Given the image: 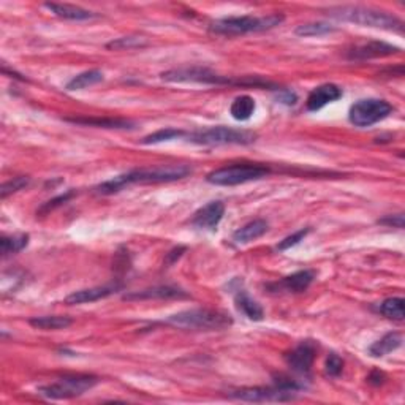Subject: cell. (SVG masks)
<instances>
[{"label":"cell","mask_w":405,"mask_h":405,"mask_svg":"<svg viewBox=\"0 0 405 405\" xmlns=\"http://www.w3.org/2000/svg\"><path fill=\"white\" fill-rule=\"evenodd\" d=\"M309 233H311V228H302V230L290 234V236H287L284 241H280L279 244H277V250H279V252H285V250L298 246V244H300L301 241H304V238H306Z\"/></svg>","instance_id":"32"},{"label":"cell","mask_w":405,"mask_h":405,"mask_svg":"<svg viewBox=\"0 0 405 405\" xmlns=\"http://www.w3.org/2000/svg\"><path fill=\"white\" fill-rule=\"evenodd\" d=\"M29 234H13V236H2L0 239V252L2 257H8L12 253H18L21 250L28 247Z\"/></svg>","instance_id":"26"},{"label":"cell","mask_w":405,"mask_h":405,"mask_svg":"<svg viewBox=\"0 0 405 405\" xmlns=\"http://www.w3.org/2000/svg\"><path fill=\"white\" fill-rule=\"evenodd\" d=\"M378 223H380V225H386V227L404 228V216L402 214L386 216L385 218H380V220H378Z\"/></svg>","instance_id":"36"},{"label":"cell","mask_w":405,"mask_h":405,"mask_svg":"<svg viewBox=\"0 0 405 405\" xmlns=\"http://www.w3.org/2000/svg\"><path fill=\"white\" fill-rule=\"evenodd\" d=\"M315 344L312 340H302L298 347L285 355V361L293 372H296L300 375H309L311 374L313 361H315Z\"/></svg>","instance_id":"11"},{"label":"cell","mask_w":405,"mask_h":405,"mask_svg":"<svg viewBox=\"0 0 405 405\" xmlns=\"http://www.w3.org/2000/svg\"><path fill=\"white\" fill-rule=\"evenodd\" d=\"M168 324L179 328L190 329H205V331H214V329H225L233 324V318L222 311H211V309H190L167 318Z\"/></svg>","instance_id":"5"},{"label":"cell","mask_w":405,"mask_h":405,"mask_svg":"<svg viewBox=\"0 0 405 405\" xmlns=\"http://www.w3.org/2000/svg\"><path fill=\"white\" fill-rule=\"evenodd\" d=\"M146 45L147 40L145 37H122V39L110 41L106 48L108 50H135V48H143Z\"/></svg>","instance_id":"30"},{"label":"cell","mask_w":405,"mask_h":405,"mask_svg":"<svg viewBox=\"0 0 405 405\" xmlns=\"http://www.w3.org/2000/svg\"><path fill=\"white\" fill-rule=\"evenodd\" d=\"M184 252H185V247H176V249H173L172 252H169L167 255V264H173L176 260L183 257Z\"/></svg>","instance_id":"37"},{"label":"cell","mask_w":405,"mask_h":405,"mask_svg":"<svg viewBox=\"0 0 405 405\" xmlns=\"http://www.w3.org/2000/svg\"><path fill=\"white\" fill-rule=\"evenodd\" d=\"M67 122L78 125H86V127H98V129H117V130H125L133 129L135 124L125 119H111V117H67Z\"/></svg>","instance_id":"18"},{"label":"cell","mask_w":405,"mask_h":405,"mask_svg":"<svg viewBox=\"0 0 405 405\" xmlns=\"http://www.w3.org/2000/svg\"><path fill=\"white\" fill-rule=\"evenodd\" d=\"M268 222L263 220V218H257V220H252L246 223V225L238 228L236 231L233 233V241L236 244H249L263 236V234L268 231Z\"/></svg>","instance_id":"20"},{"label":"cell","mask_w":405,"mask_h":405,"mask_svg":"<svg viewBox=\"0 0 405 405\" xmlns=\"http://www.w3.org/2000/svg\"><path fill=\"white\" fill-rule=\"evenodd\" d=\"M404 298H388L383 301L378 307L382 315H385L390 320H396V322H402L404 320Z\"/></svg>","instance_id":"27"},{"label":"cell","mask_w":405,"mask_h":405,"mask_svg":"<svg viewBox=\"0 0 405 405\" xmlns=\"http://www.w3.org/2000/svg\"><path fill=\"white\" fill-rule=\"evenodd\" d=\"M30 326L43 331H56V329H65L73 323L72 318L62 315H48V317H34L29 320Z\"/></svg>","instance_id":"24"},{"label":"cell","mask_w":405,"mask_h":405,"mask_svg":"<svg viewBox=\"0 0 405 405\" xmlns=\"http://www.w3.org/2000/svg\"><path fill=\"white\" fill-rule=\"evenodd\" d=\"M277 100L287 106H291V105H296L298 95L290 89H279V92H277Z\"/></svg>","instance_id":"35"},{"label":"cell","mask_w":405,"mask_h":405,"mask_svg":"<svg viewBox=\"0 0 405 405\" xmlns=\"http://www.w3.org/2000/svg\"><path fill=\"white\" fill-rule=\"evenodd\" d=\"M162 78L168 83H198V84H212V86H220V84H239V86H253V87H268L273 84L263 81L260 78H242L233 79L228 76L217 74L209 68L205 67H183L168 70L162 74Z\"/></svg>","instance_id":"3"},{"label":"cell","mask_w":405,"mask_h":405,"mask_svg":"<svg viewBox=\"0 0 405 405\" xmlns=\"http://www.w3.org/2000/svg\"><path fill=\"white\" fill-rule=\"evenodd\" d=\"M234 304H236L238 311L244 313L249 320H252V322H261V320L264 318L263 307H261L257 301L252 300V298L247 295L246 290L242 289L236 290V295H234Z\"/></svg>","instance_id":"19"},{"label":"cell","mask_w":405,"mask_h":405,"mask_svg":"<svg viewBox=\"0 0 405 405\" xmlns=\"http://www.w3.org/2000/svg\"><path fill=\"white\" fill-rule=\"evenodd\" d=\"M173 298H189V295L176 287H154V289L133 291L124 296V300H173Z\"/></svg>","instance_id":"17"},{"label":"cell","mask_w":405,"mask_h":405,"mask_svg":"<svg viewBox=\"0 0 405 405\" xmlns=\"http://www.w3.org/2000/svg\"><path fill=\"white\" fill-rule=\"evenodd\" d=\"M328 13L335 19L360 24L364 25V28L391 30L397 32V34H402L404 32V23L397 16L385 12H378V10L364 7H335L329 8Z\"/></svg>","instance_id":"4"},{"label":"cell","mask_w":405,"mask_h":405,"mask_svg":"<svg viewBox=\"0 0 405 405\" xmlns=\"http://www.w3.org/2000/svg\"><path fill=\"white\" fill-rule=\"evenodd\" d=\"M402 345V334L401 333H388L383 335L380 340H377L369 347V353L374 356V358H382L391 351L397 350Z\"/></svg>","instance_id":"22"},{"label":"cell","mask_w":405,"mask_h":405,"mask_svg":"<svg viewBox=\"0 0 405 405\" xmlns=\"http://www.w3.org/2000/svg\"><path fill=\"white\" fill-rule=\"evenodd\" d=\"M394 111L386 100L382 98H362L351 105L349 119L355 127L366 129L386 119Z\"/></svg>","instance_id":"9"},{"label":"cell","mask_w":405,"mask_h":405,"mask_svg":"<svg viewBox=\"0 0 405 405\" xmlns=\"http://www.w3.org/2000/svg\"><path fill=\"white\" fill-rule=\"evenodd\" d=\"M313 279H315V273L311 269L298 271V273L287 276L284 279L276 282V284H269L268 289L271 291H287V293H302L306 291L309 287L312 285Z\"/></svg>","instance_id":"14"},{"label":"cell","mask_w":405,"mask_h":405,"mask_svg":"<svg viewBox=\"0 0 405 405\" xmlns=\"http://www.w3.org/2000/svg\"><path fill=\"white\" fill-rule=\"evenodd\" d=\"M271 174V168L260 163H234L228 167L218 168L216 172L207 174L206 180L212 185L222 187H233L252 180H260Z\"/></svg>","instance_id":"6"},{"label":"cell","mask_w":405,"mask_h":405,"mask_svg":"<svg viewBox=\"0 0 405 405\" xmlns=\"http://www.w3.org/2000/svg\"><path fill=\"white\" fill-rule=\"evenodd\" d=\"M187 132L184 130H178V129H162L151 133V135L145 136L141 140V145H158V143H165V141H172V140H178V138H185Z\"/></svg>","instance_id":"28"},{"label":"cell","mask_w":405,"mask_h":405,"mask_svg":"<svg viewBox=\"0 0 405 405\" xmlns=\"http://www.w3.org/2000/svg\"><path fill=\"white\" fill-rule=\"evenodd\" d=\"M324 369H326V374L329 377H339L342 374L344 371V361L340 356H338L335 353H329L328 360H326V366H324Z\"/></svg>","instance_id":"33"},{"label":"cell","mask_w":405,"mask_h":405,"mask_svg":"<svg viewBox=\"0 0 405 405\" xmlns=\"http://www.w3.org/2000/svg\"><path fill=\"white\" fill-rule=\"evenodd\" d=\"M253 132L230 129V127H211V129L196 130L185 135V140L200 146H227V145H250L255 141Z\"/></svg>","instance_id":"7"},{"label":"cell","mask_w":405,"mask_h":405,"mask_svg":"<svg viewBox=\"0 0 405 405\" xmlns=\"http://www.w3.org/2000/svg\"><path fill=\"white\" fill-rule=\"evenodd\" d=\"M335 29L331 24L326 23H309V24H301L298 25L295 34L300 37H320V35H326L331 34Z\"/></svg>","instance_id":"29"},{"label":"cell","mask_w":405,"mask_h":405,"mask_svg":"<svg viewBox=\"0 0 405 405\" xmlns=\"http://www.w3.org/2000/svg\"><path fill=\"white\" fill-rule=\"evenodd\" d=\"M383 380H385V375L382 374V372H372V374L369 375V378H367V382L372 383V385H382Z\"/></svg>","instance_id":"38"},{"label":"cell","mask_w":405,"mask_h":405,"mask_svg":"<svg viewBox=\"0 0 405 405\" xmlns=\"http://www.w3.org/2000/svg\"><path fill=\"white\" fill-rule=\"evenodd\" d=\"M73 195H74V191H73V190L67 191V194H63V195H59V196H56V198H52V200H50L48 202H45V205L40 207V211H39V212H40V214H46V212L54 211L56 207L62 206L63 202H67L68 200H70Z\"/></svg>","instance_id":"34"},{"label":"cell","mask_w":405,"mask_h":405,"mask_svg":"<svg viewBox=\"0 0 405 405\" xmlns=\"http://www.w3.org/2000/svg\"><path fill=\"white\" fill-rule=\"evenodd\" d=\"M228 396L244 402H289L296 399V393L273 385L268 388H241L238 391H231Z\"/></svg>","instance_id":"10"},{"label":"cell","mask_w":405,"mask_h":405,"mask_svg":"<svg viewBox=\"0 0 405 405\" xmlns=\"http://www.w3.org/2000/svg\"><path fill=\"white\" fill-rule=\"evenodd\" d=\"M191 173L187 165H167V167L156 168H141L133 169V172L116 176V178L105 180L95 187V194L98 195H114L117 191L124 190L130 185L140 184H163L174 183V180L184 179Z\"/></svg>","instance_id":"1"},{"label":"cell","mask_w":405,"mask_h":405,"mask_svg":"<svg viewBox=\"0 0 405 405\" xmlns=\"http://www.w3.org/2000/svg\"><path fill=\"white\" fill-rule=\"evenodd\" d=\"M30 179L28 178V176H18V178H13L12 180H8V183H5L2 185V189H0V198L5 200L12 194L23 190L24 187H28Z\"/></svg>","instance_id":"31"},{"label":"cell","mask_w":405,"mask_h":405,"mask_svg":"<svg viewBox=\"0 0 405 405\" xmlns=\"http://www.w3.org/2000/svg\"><path fill=\"white\" fill-rule=\"evenodd\" d=\"M98 383V378L94 375H67L59 378L57 382L50 383V385L40 386L39 394L51 401H59V399H72L81 396Z\"/></svg>","instance_id":"8"},{"label":"cell","mask_w":405,"mask_h":405,"mask_svg":"<svg viewBox=\"0 0 405 405\" xmlns=\"http://www.w3.org/2000/svg\"><path fill=\"white\" fill-rule=\"evenodd\" d=\"M103 81V73L100 70H87V72H83L76 74V76L72 78L70 81L67 83L65 89L67 90H81V89H86L90 86H95V84H98Z\"/></svg>","instance_id":"25"},{"label":"cell","mask_w":405,"mask_h":405,"mask_svg":"<svg viewBox=\"0 0 405 405\" xmlns=\"http://www.w3.org/2000/svg\"><path fill=\"white\" fill-rule=\"evenodd\" d=\"M284 14L279 13L268 16H231V18H222L211 23L209 30L217 35L239 37L252 34V32L271 30L284 23Z\"/></svg>","instance_id":"2"},{"label":"cell","mask_w":405,"mask_h":405,"mask_svg":"<svg viewBox=\"0 0 405 405\" xmlns=\"http://www.w3.org/2000/svg\"><path fill=\"white\" fill-rule=\"evenodd\" d=\"M117 290H121V285L111 284V285L94 287V289L73 291L70 296L65 298V302L70 304V306H76V304H86V302H95V301L105 300V298L114 295Z\"/></svg>","instance_id":"16"},{"label":"cell","mask_w":405,"mask_h":405,"mask_svg":"<svg viewBox=\"0 0 405 405\" xmlns=\"http://www.w3.org/2000/svg\"><path fill=\"white\" fill-rule=\"evenodd\" d=\"M225 214V205L222 201H211L206 206L200 207L190 218V225L198 230L216 231L218 223L222 222Z\"/></svg>","instance_id":"12"},{"label":"cell","mask_w":405,"mask_h":405,"mask_svg":"<svg viewBox=\"0 0 405 405\" xmlns=\"http://www.w3.org/2000/svg\"><path fill=\"white\" fill-rule=\"evenodd\" d=\"M342 89L339 86H335V84H322V86H318L312 90L311 94H309L307 101H306V108L307 111H312V113H315V111H320L324 106L333 103V101H338L339 98H342Z\"/></svg>","instance_id":"15"},{"label":"cell","mask_w":405,"mask_h":405,"mask_svg":"<svg viewBox=\"0 0 405 405\" xmlns=\"http://www.w3.org/2000/svg\"><path fill=\"white\" fill-rule=\"evenodd\" d=\"M255 110H257V105H255V100L252 97H249V95H239V97L233 100L230 106V114L233 116V119L244 122L253 116Z\"/></svg>","instance_id":"23"},{"label":"cell","mask_w":405,"mask_h":405,"mask_svg":"<svg viewBox=\"0 0 405 405\" xmlns=\"http://www.w3.org/2000/svg\"><path fill=\"white\" fill-rule=\"evenodd\" d=\"M401 52V48L394 46L385 41H367L364 45L355 46L349 52L350 61H367V59H377V57H386Z\"/></svg>","instance_id":"13"},{"label":"cell","mask_w":405,"mask_h":405,"mask_svg":"<svg viewBox=\"0 0 405 405\" xmlns=\"http://www.w3.org/2000/svg\"><path fill=\"white\" fill-rule=\"evenodd\" d=\"M43 7L50 10L51 13H54L59 18L70 19V21H87L92 18H97V14L92 12H87V10L74 7V5H67V3H45Z\"/></svg>","instance_id":"21"}]
</instances>
